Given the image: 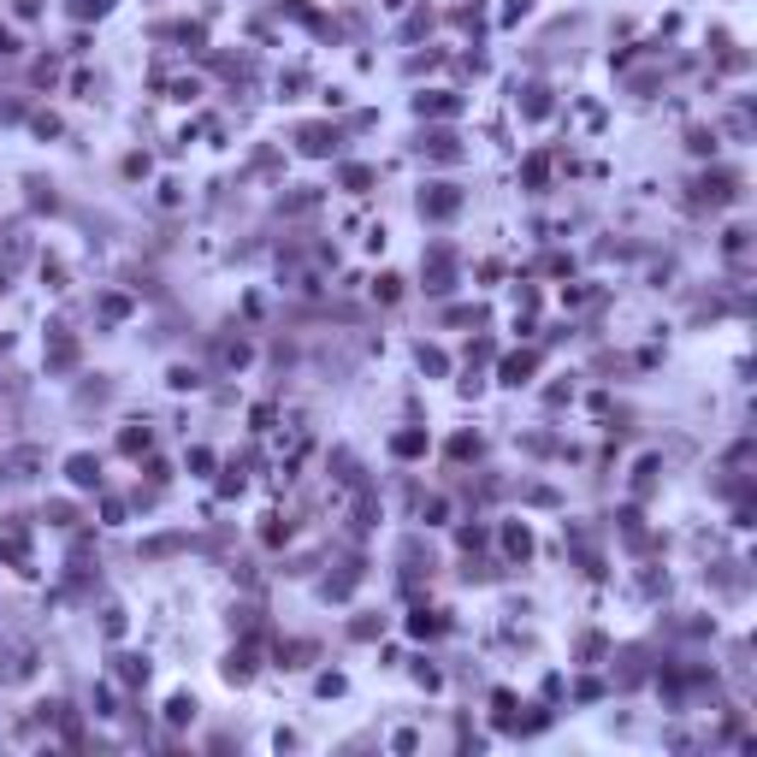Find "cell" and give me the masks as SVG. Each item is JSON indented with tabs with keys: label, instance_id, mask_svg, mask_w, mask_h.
Masks as SVG:
<instances>
[{
	"label": "cell",
	"instance_id": "6da1fadb",
	"mask_svg": "<svg viewBox=\"0 0 757 757\" xmlns=\"http://www.w3.org/2000/svg\"><path fill=\"white\" fill-rule=\"evenodd\" d=\"M420 207H426V213H450V207H456V195H450V183H438V195H426V201H420Z\"/></svg>",
	"mask_w": 757,
	"mask_h": 757
},
{
	"label": "cell",
	"instance_id": "7a4b0ae2",
	"mask_svg": "<svg viewBox=\"0 0 757 757\" xmlns=\"http://www.w3.org/2000/svg\"><path fill=\"white\" fill-rule=\"evenodd\" d=\"M533 373V355H515L509 367H503V379H509V385H520V379H527Z\"/></svg>",
	"mask_w": 757,
	"mask_h": 757
},
{
	"label": "cell",
	"instance_id": "3957f363",
	"mask_svg": "<svg viewBox=\"0 0 757 757\" xmlns=\"http://www.w3.org/2000/svg\"><path fill=\"white\" fill-rule=\"evenodd\" d=\"M72 479L77 485H95V462L89 456H72Z\"/></svg>",
	"mask_w": 757,
	"mask_h": 757
}]
</instances>
